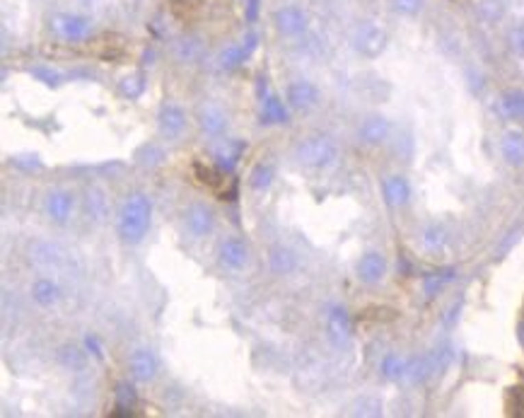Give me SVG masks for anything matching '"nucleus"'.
<instances>
[{
  "label": "nucleus",
  "mask_w": 524,
  "mask_h": 418,
  "mask_svg": "<svg viewBox=\"0 0 524 418\" xmlns=\"http://www.w3.org/2000/svg\"><path fill=\"white\" fill-rule=\"evenodd\" d=\"M508 46L512 49V53H517V56H524V25L514 27V29H510L508 34Z\"/></svg>",
  "instance_id": "obj_33"
},
{
  "label": "nucleus",
  "mask_w": 524,
  "mask_h": 418,
  "mask_svg": "<svg viewBox=\"0 0 524 418\" xmlns=\"http://www.w3.org/2000/svg\"><path fill=\"white\" fill-rule=\"evenodd\" d=\"M256 12H259V0H247V17L256 20Z\"/></svg>",
  "instance_id": "obj_37"
},
{
  "label": "nucleus",
  "mask_w": 524,
  "mask_h": 418,
  "mask_svg": "<svg viewBox=\"0 0 524 418\" xmlns=\"http://www.w3.org/2000/svg\"><path fill=\"white\" fill-rule=\"evenodd\" d=\"M329 336L336 346L346 343L348 336H351V319H348L343 307H334L329 312Z\"/></svg>",
  "instance_id": "obj_19"
},
{
  "label": "nucleus",
  "mask_w": 524,
  "mask_h": 418,
  "mask_svg": "<svg viewBox=\"0 0 524 418\" xmlns=\"http://www.w3.org/2000/svg\"><path fill=\"white\" fill-rule=\"evenodd\" d=\"M32 300L39 307H44V310H49V307H53L61 300V286L56 281H51V278H39L32 286Z\"/></svg>",
  "instance_id": "obj_18"
},
{
  "label": "nucleus",
  "mask_w": 524,
  "mask_h": 418,
  "mask_svg": "<svg viewBox=\"0 0 524 418\" xmlns=\"http://www.w3.org/2000/svg\"><path fill=\"white\" fill-rule=\"evenodd\" d=\"M49 27L58 39L68 41V44H80L92 34V20L77 12H56L49 20Z\"/></svg>",
  "instance_id": "obj_3"
},
{
  "label": "nucleus",
  "mask_w": 524,
  "mask_h": 418,
  "mask_svg": "<svg viewBox=\"0 0 524 418\" xmlns=\"http://www.w3.org/2000/svg\"><path fill=\"white\" fill-rule=\"evenodd\" d=\"M500 112L508 119H524V92L510 90L500 97Z\"/></svg>",
  "instance_id": "obj_21"
},
{
  "label": "nucleus",
  "mask_w": 524,
  "mask_h": 418,
  "mask_svg": "<svg viewBox=\"0 0 524 418\" xmlns=\"http://www.w3.org/2000/svg\"><path fill=\"white\" fill-rule=\"evenodd\" d=\"M85 346H87V351H92L97 358L102 356V346H99L97 336H87V339H85Z\"/></svg>",
  "instance_id": "obj_36"
},
{
  "label": "nucleus",
  "mask_w": 524,
  "mask_h": 418,
  "mask_svg": "<svg viewBox=\"0 0 524 418\" xmlns=\"http://www.w3.org/2000/svg\"><path fill=\"white\" fill-rule=\"evenodd\" d=\"M240 153H242V143H225L223 150H218V164L223 169H232L240 160Z\"/></svg>",
  "instance_id": "obj_25"
},
{
  "label": "nucleus",
  "mask_w": 524,
  "mask_h": 418,
  "mask_svg": "<svg viewBox=\"0 0 524 418\" xmlns=\"http://www.w3.org/2000/svg\"><path fill=\"white\" fill-rule=\"evenodd\" d=\"M196 174H199V182L205 186H218L223 182V172L213 167H203V164H196Z\"/></svg>",
  "instance_id": "obj_32"
},
{
  "label": "nucleus",
  "mask_w": 524,
  "mask_h": 418,
  "mask_svg": "<svg viewBox=\"0 0 524 418\" xmlns=\"http://www.w3.org/2000/svg\"><path fill=\"white\" fill-rule=\"evenodd\" d=\"M273 177H275L273 167H271V164L259 162L254 169H251V177H249L251 189H256V191H266V189H269V186H271V184H273Z\"/></svg>",
  "instance_id": "obj_23"
},
{
  "label": "nucleus",
  "mask_w": 524,
  "mask_h": 418,
  "mask_svg": "<svg viewBox=\"0 0 524 418\" xmlns=\"http://www.w3.org/2000/svg\"><path fill=\"white\" fill-rule=\"evenodd\" d=\"M358 136H360L362 143L379 145L384 138L389 136V121L384 116H379V114H375V116H367L365 121L360 123V128H358Z\"/></svg>",
  "instance_id": "obj_14"
},
{
  "label": "nucleus",
  "mask_w": 524,
  "mask_h": 418,
  "mask_svg": "<svg viewBox=\"0 0 524 418\" xmlns=\"http://www.w3.org/2000/svg\"><path fill=\"white\" fill-rule=\"evenodd\" d=\"M256 49V36L249 34L245 41H240V44H229L225 46L223 51H220L218 56V63L220 68H225V71H234V68H240L242 63L249 58V53Z\"/></svg>",
  "instance_id": "obj_12"
},
{
  "label": "nucleus",
  "mask_w": 524,
  "mask_h": 418,
  "mask_svg": "<svg viewBox=\"0 0 524 418\" xmlns=\"http://www.w3.org/2000/svg\"><path fill=\"white\" fill-rule=\"evenodd\" d=\"M261 121L264 123H285L288 121V109H285L283 99L273 92H269L261 102Z\"/></svg>",
  "instance_id": "obj_20"
},
{
  "label": "nucleus",
  "mask_w": 524,
  "mask_h": 418,
  "mask_svg": "<svg viewBox=\"0 0 524 418\" xmlns=\"http://www.w3.org/2000/svg\"><path fill=\"white\" fill-rule=\"evenodd\" d=\"M220 264L229 271H242L249 264V247L240 237H227L220 245Z\"/></svg>",
  "instance_id": "obj_10"
},
{
  "label": "nucleus",
  "mask_w": 524,
  "mask_h": 418,
  "mask_svg": "<svg viewBox=\"0 0 524 418\" xmlns=\"http://www.w3.org/2000/svg\"><path fill=\"white\" fill-rule=\"evenodd\" d=\"M382 189H384V199H387L389 206H406L408 199H411V186H408V182L403 177H399V174H392V177L384 179L382 184Z\"/></svg>",
  "instance_id": "obj_17"
},
{
  "label": "nucleus",
  "mask_w": 524,
  "mask_h": 418,
  "mask_svg": "<svg viewBox=\"0 0 524 418\" xmlns=\"http://www.w3.org/2000/svg\"><path fill=\"white\" fill-rule=\"evenodd\" d=\"M295 158L310 169H326L336 162L338 148L329 136H307L295 148Z\"/></svg>",
  "instance_id": "obj_2"
},
{
  "label": "nucleus",
  "mask_w": 524,
  "mask_h": 418,
  "mask_svg": "<svg viewBox=\"0 0 524 418\" xmlns=\"http://www.w3.org/2000/svg\"><path fill=\"white\" fill-rule=\"evenodd\" d=\"M142 90H145V80H142L140 73H133V75H126L121 80V92L126 97H140Z\"/></svg>",
  "instance_id": "obj_29"
},
{
  "label": "nucleus",
  "mask_w": 524,
  "mask_h": 418,
  "mask_svg": "<svg viewBox=\"0 0 524 418\" xmlns=\"http://www.w3.org/2000/svg\"><path fill=\"white\" fill-rule=\"evenodd\" d=\"M273 25L283 36H300L307 32V12L297 5H283L273 12Z\"/></svg>",
  "instance_id": "obj_6"
},
{
  "label": "nucleus",
  "mask_w": 524,
  "mask_h": 418,
  "mask_svg": "<svg viewBox=\"0 0 524 418\" xmlns=\"http://www.w3.org/2000/svg\"><path fill=\"white\" fill-rule=\"evenodd\" d=\"M199 126L205 136L220 138L229 126L227 114H225L220 107H215V104H205V107L199 109Z\"/></svg>",
  "instance_id": "obj_13"
},
{
  "label": "nucleus",
  "mask_w": 524,
  "mask_h": 418,
  "mask_svg": "<svg viewBox=\"0 0 524 418\" xmlns=\"http://www.w3.org/2000/svg\"><path fill=\"white\" fill-rule=\"evenodd\" d=\"M353 49H355L360 56H367V58H377L379 53L387 49V32H384V27H379L377 22H360V25H355V29H353Z\"/></svg>",
  "instance_id": "obj_4"
},
{
  "label": "nucleus",
  "mask_w": 524,
  "mask_h": 418,
  "mask_svg": "<svg viewBox=\"0 0 524 418\" xmlns=\"http://www.w3.org/2000/svg\"><path fill=\"white\" fill-rule=\"evenodd\" d=\"M199 53H201V44L196 39H182L177 44V58L179 61L191 63V61L199 58Z\"/></svg>",
  "instance_id": "obj_27"
},
{
  "label": "nucleus",
  "mask_w": 524,
  "mask_h": 418,
  "mask_svg": "<svg viewBox=\"0 0 524 418\" xmlns=\"http://www.w3.org/2000/svg\"><path fill=\"white\" fill-rule=\"evenodd\" d=\"M508 406L512 408L514 416H524V387H514L508 397Z\"/></svg>",
  "instance_id": "obj_34"
},
{
  "label": "nucleus",
  "mask_w": 524,
  "mask_h": 418,
  "mask_svg": "<svg viewBox=\"0 0 524 418\" xmlns=\"http://www.w3.org/2000/svg\"><path fill=\"white\" fill-rule=\"evenodd\" d=\"M153 223V204L145 194H131L121 204L116 218V232L126 245H138L148 235Z\"/></svg>",
  "instance_id": "obj_1"
},
{
  "label": "nucleus",
  "mask_w": 524,
  "mask_h": 418,
  "mask_svg": "<svg viewBox=\"0 0 524 418\" xmlns=\"http://www.w3.org/2000/svg\"><path fill=\"white\" fill-rule=\"evenodd\" d=\"M285 99H288V104H290L292 109H302V112H305V109L316 107V102H319V87L312 80L300 77V80H292L290 85H288Z\"/></svg>",
  "instance_id": "obj_8"
},
{
  "label": "nucleus",
  "mask_w": 524,
  "mask_h": 418,
  "mask_svg": "<svg viewBox=\"0 0 524 418\" xmlns=\"http://www.w3.org/2000/svg\"><path fill=\"white\" fill-rule=\"evenodd\" d=\"M46 213L49 218L56 220V223H66L73 213V194L71 191L56 189L46 196Z\"/></svg>",
  "instance_id": "obj_15"
},
{
  "label": "nucleus",
  "mask_w": 524,
  "mask_h": 418,
  "mask_svg": "<svg viewBox=\"0 0 524 418\" xmlns=\"http://www.w3.org/2000/svg\"><path fill=\"white\" fill-rule=\"evenodd\" d=\"M389 5L397 15H403V17H413L423 10L425 5V0H389Z\"/></svg>",
  "instance_id": "obj_28"
},
{
  "label": "nucleus",
  "mask_w": 524,
  "mask_h": 418,
  "mask_svg": "<svg viewBox=\"0 0 524 418\" xmlns=\"http://www.w3.org/2000/svg\"><path fill=\"white\" fill-rule=\"evenodd\" d=\"M58 360L66 367H71V370H82V365H85V353L75 346H63L61 351H58Z\"/></svg>",
  "instance_id": "obj_24"
},
{
  "label": "nucleus",
  "mask_w": 524,
  "mask_h": 418,
  "mask_svg": "<svg viewBox=\"0 0 524 418\" xmlns=\"http://www.w3.org/2000/svg\"><path fill=\"white\" fill-rule=\"evenodd\" d=\"M406 370H408L406 362H403L399 356H387V358L382 360V373L387 375V378H392V380L401 378V375L406 373Z\"/></svg>",
  "instance_id": "obj_30"
},
{
  "label": "nucleus",
  "mask_w": 524,
  "mask_h": 418,
  "mask_svg": "<svg viewBox=\"0 0 524 418\" xmlns=\"http://www.w3.org/2000/svg\"><path fill=\"white\" fill-rule=\"evenodd\" d=\"M116 404L118 408H133L136 406V389L128 382H118L116 384Z\"/></svg>",
  "instance_id": "obj_31"
},
{
  "label": "nucleus",
  "mask_w": 524,
  "mask_h": 418,
  "mask_svg": "<svg viewBox=\"0 0 524 418\" xmlns=\"http://www.w3.org/2000/svg\"><path fill=\"white\" fill-rule=\"evenodd\" d=\"M158 128L164 138L177 140V138L186 131V112L174 102L162 104V107H160V114H158Z\"/></svg>",
  "instance_id": "obj_7"
},
{
  "label": "nucleus",
  "mask_w": 524,
  "mask_h": 418,
  "mask_svg": "<svg viewBox=\"0 0 524 418\" xmlns=\"http://www.w3.org/2000/svg\"><path fill=\"white\" fill-rule=\"evenodd\" d=\"M32 73H34L36 77H41V80L46 82V85H56L58 82V73L56 71H51V68H44V66H36V68H32Z\"/></svg>",
  "instance_id": "obj_35"
},
{
  "label": "nucleus",
  "mask_w": 524,
  "mask_h": 418,
  "mask_svg": "<svg viewBox=\"0 0 524 418\" xmlns=\"http://www.w3.org/2000/svg\"><path fill=\"white\" fill-rule=\"evenodd\" d=\"M500 153H503L505 162L519 167L524 164V133L522 131H508L500 140Z\"/></svg>",
  "instance_id": "obj_16"
},
{
  "label": "nucleus",
  "mask_w": 524,
  "mask_h": 418,
  "mask_svg": "<svg viewBox=\"0 0 524 418\" xmlns=\"http://www.w3.org/2000/svg\"><path fill=\"white\" fill-rule=\"evenodd\" d=\"M184 228L194 240H203V237L213 235L215 230V213L210 206L205 204H191L184 210Z\"/></svg>",
  "instance_id": "obj_5"
},
{
  "label": "nucleus",
  "mask_w": 524,
  "mask_h": 418,
  "mask_svg": "<svg viewBox=\"0 0 524 418\" xmlns=\"http://www.w3.org/2000/svg\"><path fill=\"white\" fill-rule=\"evenodd\" d=\"M445 242H447V232H445L442 228H438V225H430V228L423 232V245L427 247V249H442Z\"/></svg>",
  "instance_id": "obj_26"
},
{
  "label": "nucleus",
  "mask_w": 524,
  "mask_h": 418,
  "mask_svg": "<svg viewBox=\"0 0 524 418\" xmlns=\"http://www.w3.org/2000/svg\"><path fill=\"white\" fill-rule=\"evenodd\" d=\"M384 273H387V259H384V254H379V251H365V254L358 259V278H360L362 283L375 286V283L382 281Z\"/></svg>",
  "instance_id": "obj_11"
},
{
  "label": "nucleus",
  "mask_w": 524,
  "mask_h": 418,
  "mask_svg": "<svg viewBox=\"0 0 524 418\" xmlns=\"http://www.w3.org/2000/svg\"><path fill=\"white\" fill-rule=\"evenodd\" d=\"M158 356L150 348H136L128 358V370L136 382H150L158 375Z\"/></svg>",
  "instance_id": "obj_9"
},
{
  "label": "nucleus",
  "mask_w": 524,
  "mask_h": 418,
  "mask_svg": "<svg viewBox=\"0 0 524 418\" xmlns=\"http://www.w3.org/2000/svg\"><path fill=\"white\" fill-rule=\"evenodd\" d=\"M295 254H292L290 249H285V247H273L271 249V269H273V273H290L292 269H295Z\"/></svg>",
  "instance_id": "obj_22"
}]
</instances>
